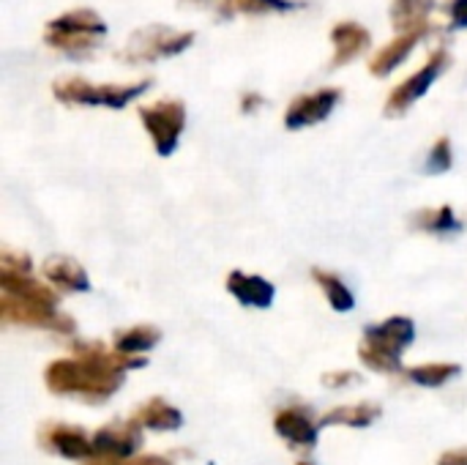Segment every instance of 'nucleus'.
<instances>
[{
    "label": "nucleus",
    "mask_w": 467,
    "mask_h": 465,
    "mask_svg": "<svg viewBox=\"0 0 467 465\" xmlns=\"http://www.w3.org/2000/svg\"><path fill=\"white\" fill-rule=\"evenodd\" d=\"M438 465H467V449H454V452H446Z\"/></svg>",
    "instance_id": "obj_29"
},
{
    "label": "nucleus",
    "mask_w": 467,
    "mask_h": 465,
    "mask_svg": "<svg viewBox=\"0 0 467 465\" xmlns=\"http://www.w3.org/2000/svg\"><path fill=\"white\" fill-rule=\"evenodd\" d=\"M298 0H224V11L238 14H279L298 8Z\"/></svg>",
    "instance_id": "obj_23"
},
{
    "label": "nucleus",
    "mask_w": 467,
    "mask_h": 465,
    "mask_svg": "<svg viewBox=\"0 0 467 465\" xmlns=\"http://www.w3.org/2000/svg\"><path fill=\"white\" fill-rule=\"evenodd\" d=\"M430 33V27L427 30H410V33H400V36H394V41H389L383 49H378V55L369 60V71L375 74V77H389L394 69H400L405 60H408V55L421 44V38Z\"/></svg>",
    "instance_id": "obj_13"
},
{
    "label": "nucleus",
    "mask_w": 467,
    "mask_h": 465,
    "mask_svg": "<svg viewBox=\"0 0 467 465\" xmlns=\"http://www.w3.org/2000/svg\"><path fill=\"white\" fill-rule=\"evenodd\" d=\"M227 291L244 304V307H254V310H268L274 304V285L263 277L254 274H244V271H233L227 277Z\"/></svg>",
    "instance_id": "obj_14"
},
{
    "label": "nucleus",
    "mask_w": 467,
    "mask_h": 465,
    "mask_svg": "<svg viewBox=\"0 0 467 465\" xmlns=\"http://www.w3.org/2000/svg\"><path fill=\"white\" fill-rule=\"evenodd\" d=\"M159 340H161L159 329H153V326H134V329L118 332L115 340H112V348H115L118 354H126V356H142V354L150 351Z\"/></svg>",
    "instance_id": "obj_20"
},
{
    "label": "nucleus",
    "mask_w": 467,
    "mask_h": 465,
    "mask_svg": "<svg viewBox=\"0 0 467 465\" xmlns=\"http://www.w3.org/2000/svg\"><path fill=\"white\" fill-rule=\"evenodd\" d=\"M312 277H315V282L323 288V293H326L328 304H331L337 312H348V310H353V304H356L353 291H350V288H348L337 274L323 271V269H315V271H312Z\"/></svg>",
    "instance_id": "obj_21"
},
{
    "label": "nucleus",
    "mask_w": 467,
    "mask_h": 465,
    "mask_svg": "<svg viewBox=\"0 0 467 465\" xmlns=\"http://www.w3.org/2000/svg\"><path fill=\"white\" fill-rule=\"evenodd\" d=\"M140 447H142V433L134 419L112 422L96 430L93 436V452L96 458H104V460H129L137 455Z\"/></svg>",
    "instance_id": "obj_7"
},
{
    "label": "nucleus",
    "mask_w": 467,
    "mask_h": 465,
    "mask_svg": "<svg viewBox=\"0 0 467 465\" xmlns=\"http://www.w3.org/2000/svg\"><path fill=\"white\" fill-rule=\"evenodd\" d=\"M140 121L153 140L159 156H170L178 148V140L186 126V107L181 99H161L148 107H140Z\"/></svg>",
    "instance_id": "obj_5"
},
{
    "label": "nucleus",
    "mask_w": 467,
    "mask_h": 465,
    "mask_svg": "<svg viewBox=\"0 0 467 465\" xmlns=\"http://www.w3.org/2000/svg\"><path fill=\"white\" fill-rule=\"evenodd\" d=\"M416 225L424 227V230H432V233H451V230H460V222L454 217V211L449 206L443 208H430V211H421L416 214Z\"/></svg>",
    "instance_id": "obj_24"
},
{
    "label": "nucleus",
    "mask_w": 467,
    "mask_h": 465,
    "mask_svg": "<svg viewBox=\"0 0 467 465\" xmlns=\"http://www.w3.org/2000/svg\"><path fill=\"white\" fill-rule=\"evenodd\" d=\"M0 315L5 323H22V326H38V329H52V332H74V321L68 315H60L57 310H44L36 304H25L14 296L0 299Z\"/></svg>",
    "instance_id": "obj_9"
},
{
    "label": "nucleus",
    "mask_w": 467,
    "mask_h": 465,
    "mask_svg": "<svg viewBox=\"0 0 467 465\" xmlns=\"http://www.w3.org/2000/svg\"><path fill=\"white\" fill-rule=\"evenodd\" d=\"M192 44H194L192 30H175V27H167V25H150V27L137 30L129 38L120 58L126 63L161 60V58H175V55L186 52Z\"/></svg>",
    "instance_id": "obj_4"
},
{
    "label": "nucleus",
    "mask_w": 467,
    "mask_h": 465,
    "mask_svg": "<svg viewBox=\"0 0 467 465\" xmlns=\"http://www.w3.org/2000/svg\"><path fill=\"white\" fill-rule=\"evenodd\" d=\"M413 340H416V326L410 318H389L364 332L358 356L375 373H400L402 354L413 345Z\"/></svg>",
    "instance_id": "obj_2"
},
{
    "label": "nucleus",
    "mask_w": 467,
    "mask_h": 465,
    "mask_svg": "<svg viewBox=\"0 0 467 465\" xmlns=\"http://www.w3.org/2000/svg\"><path fill=\"white\" fill-rule=\"evenodd\" d=\"M342 99V90L339 88H320L315 93H304L298 99H293V104L287 107L285 112V126L287 129H306V126H315L320 121H326L334 107L339 104Z\"/></svg>",
    "instance_id": "obj_8"
},
{
    "label": "nucleus",
    "mask_w": 467,
    "mask_h": 465,
    "mask_svg": "<svg viewBox=\"0 0 467 465\" xmlns=\"http://www.w3.org/2000/svg\"><path fill=\"white\" fill-rule=\"evenodd\" d=\"M274 430L293 447V449H312L317 444L320 422L312 419V414L301 406L285 408L274 419Z\"/></svg>",
    "instance_id": "obj_11"
},
{
    "label": "nucleus",
    "mask_w": 467,
    "mask_h": 465,
    "mask_svg": "<svg viewBox=\"0 0 467 465\" xmlns=\"http://www.w3.org/2000/svg\"><path fill=\"white\" fill-rule=\"evenodd\" d=\"M435 0H394L391 3V25L400 33L427 30L430 14L435 11Z\"/></svg>",
    "instance_id": "obj_17"
},
{
    "label": "nucleus",
    "mask_w": 467,
    "mask_h": 465,
    "mask_svg": "<svg viewBox=\"0 0 467 465\" xmlns=\"http://www.w3.org/2000/svg\"><path fill=\"white\" fill-rule=\"evenodd\" d=\"M74 359H57L47 367L44 381L55 395L101 403L123 386V373L145 367V356H126L101 343H74Z\"/></svg>",
    "instance_id": "obj_1"
},
{
    "label": "nucleus",
    "mask_w": 467,
    "mask_h": 465,
    "mask_svg": "<svg viewBox=\"0 0 467 465\" xmlns=\"http://www.w3.org/2000/svg\"><path fill=\"white\" fill-rule=\"evenodd\" d=\"M331 44H334V60H331V66L339 69V66L353 63L361 52H367L369 44H372V36H369V30L364 25L345 19V22H337L331 27Z\"/></svg>",
    "instance_id": "obj_12"
},
{
    "label": "nucleus",
    "mask_w": 467,
    "mask_h": 465,
    "mask_svg": "<svg viewBox=\"0 0 467 465\" xmlns=\"http://www.w3.org/2000/svg\"><path fill=\"white\" fill-rule=\"evenodd\" d=\"M263 101H265V99H263L260 93H246V96H244V101H241V112H246V115H249V112H254L257 107H263Z\"/></svg>",
    "instance_id": "obj_30"
},
{
    "label": "nucleus",
    "mask_w": 467,
    "mask_h": 465,
    "mask_svg": "<svg viewBox=\"0 0 467 465\" xmlns=\"http://www.w3.org/2000/svg\"><path fill=\"white\" fill-rule=\"evenodd\" d=\"M451 164H454L451 140H449V137H441V140L432 145V151H430V156H427V164H424V170H427L430 175H441V173L451 170Z\"/></svg>",
    "instance_id": "obj_25"
},
{
    "label": "nucleus",
    "mask_w": 467,
    "mask_h": 465,
    "mask_svg": "<svg viewBox=\"0 0 467 465\" xmlns=\"http://www.w3.org/2000/svg\"><path fill=\"white\" fill-rule=\"evenodd\" d=\"M361 378L356 373H334V375H326L323 384L326 386H348V384H358Z\"/></svg>",
    "instance_id": "obj_28"
},
{
    "label": "nucleus",
    "mask_w": 467,
    "mask_h": 465,
    "mask_svg": "<svg viewBox=\"0 0 467 465\" xmlns=\"http://www.w3.org/2000/svg\"><path fill=\"white\" fill-rule=\"evenodd\" d=\"M298 465H312V463H298Z\"/></svg>",
    "instance_id": "obj_31"
},
{
    "label": "nucleus",
    "mask_w": 467,
    "mask_h": 465,
    "mask_svg": "<svg viewBox=\"0 0 467 465\" xmlns=\"http://www.w3.org/2000/svg\"><path fill=\"white\" fill-rule=\"evenodd\" d=\"M150 88L148 79L134 85H93L82 77H60L52 82V93L63 104H82V107H112L123 110L129 101L140 99Z\"/></svg>",
    "instance_id": "obj_3"
},
{
    "label": "nucleus",
    "mask_w": 467,
    "mask_h": 465,
    "mask_svg": "<svg viewBox=\"0 0 467 465\" xmlns=\"http://www.w3.org/2000/svg\"><path fill=\"white\" fill-rule=\"evenodd\" d=\"M454 375H460V365H446V362H441V365H419V367L408 370V378L413 384L430 386V389L449 384Z\"/></svg>",
    "instance_id": "obj_22"
},
{
    "label": "nucleus",
    "mask_w": 467,
    "mask_h": 465,
    "mask_svg": "<svg viewBox=\"0 0 467 465\" xmlns=\"http://www.w3.org/2000/svg\"><path fill=\"white\" fill-rule=\"evenodd\" d=\"M140 428H148V430H156V433H170V430H178L181 428V411L172 408L167 400L161 397H150L148 403H142L134 417H131Z\"/></svg>",
    "instance_id": "obj_16"
},
{
    "label": "nucleus",
    "mask_w": 467,
    "mask_h": 465,
    "mask_svg": "<svg viewBox=\"0 0 467 465\" xmlns=\"http://www.w3.org/2000/svg\"><path fill=\"white\" fill-rule=\"evenodd\" d=\"M41 271H44V277H47L52 285H57V288H63V291H71V293H85V291H90V280H88L85 269H82L77 260L66 258V255L47 258L44 266H41Z\"/></svg>",
    "instance_id": "obj_15"
},
{
    "label": "nucleus",
    "mask_w": 467,
    "mask_h": 465,
    "mask_svg": "<svg viewBox=\"0 0 467 465\" xmlns=\"http://www.w3.org/2000/svg\"><path fill=\"white\" fill-rule=\"evenodd\" d=\"M449 19L451 30H465L467 27V0H449Z\"/></svg>",
    "instance_id": "obj_27"
},
{
    "label": "nucleus",
    "mask_w": 467,
    "mask_h": 465,
    "mask_svg": "<svg viewBox=\"0 0 467 465\" xmlns=\"http://www.w3.org/2000/svg\"><path fill=\"white\" fill-rule=\"evenodd\" d=\"M380 417V406L375 403H356V406H339L334 411H328L320 419V428L328 425H345V428H369L375 419Z\"/></svg>",
    "instance_id": "obj_19"
},
{
    "label": "nucleus",
    "mask_w": 467,
    "mask_h": 465,
    "mask_svg": "<svg viewBox=\"0 0 467 465\" xmlns=\"http://www.w3.org/2000/svg\"><path fill=\"white\" fill-rule=\"evenodd\" d=\"M44 41L52 49H60V52H68V55H88V52H93L101 44V36L82 33V30H63V27L47 25L44 27Z\"/></svg>",
    "instance_id": "obj_18"
},
{
    "label": "nucleus",
    "mask_w": 467,
    "mask_h": 465,
    "mask_svg": "<svg viewBox=\"0 0 467 465\" xmlns=\"http://www.w3.org/2000/svg\"><path fill=\"white\" fill-rule=\"evenodd\" d=\"M85 465H172L167 458H129V460H104V458H90L85 460Z\"/></svg>",
    "instance_id": "obj_26"
},
{
    "label": "nucleus",
    "mask_w": 467,
    "mask_h": 465,
    "mask_svg": "<svg viewBox=\"0 0 467 465\" xmlns=\"http://www.w3.org/2000/svg\"><path fill=\"white\" fill-rule=\"evenodd\" d=\"M38 439H41V447H47L49 452H55L60 458H68V460H90V458H96L93 439H88L79 428L49 422V425L41 428Z\"/></svg>",
    "instance_id": "obj_10"
},
{
    "label": "nucleus",
    "mask_w": 467,
    "mask_h": 465,
    "mask_svg": "<svg viewBox=\"0 0 467 465\" xmlns=\"http://www.w3.org/2000/svg\"><path fill=\"white\" fill-rule=\"evenodd\" d=\"M449 52L446 49H438V52H432L430 58H427V63L416 71V74H410L405 82H400L391 93H389V99H386V115L389 118H400V115H405L432 85H435V79L446 71V66H449Z\"/></svg>",
    "instance_id": "obj_6"
}]
</instances>
